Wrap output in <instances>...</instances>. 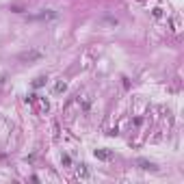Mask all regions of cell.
Here are the masks:
<instances>
[{
  "instance_id": "obj_1",
  "label": "cell",
  "mask_w": 184,
  "mask_h": 184,
  "mask_svg": "<svg viewBox=\"0 0 184 184\" xmlns=\"http://www.w3.org/2000/svg\"><path fill=\"white\" fill-rule=\"evenodd\" d=\"M20 59H22V61H37V59H41V52H39V50H31V52H26V54H22Z\"/></svg>"
},
{
  "instance_id": "obj_2",
  "label": "cell",
  "mask_w": 184,
  "mask_h": 184,
  "mask_svg": "<svg viewBox=\"0 0 184 184\" xmlns=\"http://www.w3.org/2000/svg\"><path fill=\"white\" fill-rule=\"evenodd\" d=\"M100 24H102V26H113V28H115V26H119V20H117V17H102Z\"/></svg>"
},
{
  "instance_id": "obj_3",
  "label": "cell",
  "mask_w": 184,
  "mask_h": 184,
  "mask_svg": "<svg viewBox=\"0 0 184 184\" xmlns=\"http://www.w3.org/2000/svg\"><path fill=\"white\" fill-rule=\"evenodd\" d=\"M78 178L89 180V178H91V169H89L87 165H80V167H78Z\"/></svg>"
},
{
  "instance_id": "obj_4",
  "label": "cell",
  "mask_w": 184,
  "mask_h": 184,
  "mask_svg": "<svg viewBox=\"0 0 184 184\" xmlns=\"http://www.w3.org/2000/svg\"><path fill=\"white\" fill-rule=\"evenodd\" d=\"M96 158H100V160H110L113 154H110V152H104V150H96Z\"/></svg>"
},
{
  "instance_id": "obj_5",
  "label": "cell",
  "mask_w": 184,
  "mask_h": 184,
  "mask_svg": "<svg viewBox=\"0 0 184 184\" xmlns=\"http://www.w3.org/2000/svg\"><path fill=\"white\" fill-rule=\"evenodd\" d=\"M139 167L145 169V171H156V165L154 163H147V160H139Z\"/></svg>"
},
{
  "instance_id": "obj_6",
  "label": "cell",
  "mask_w": 184,
  "mask_h": 184,
  "mask_svg": "<svg viewBox=\"0 0 184 184\" xmlns=\"http://www.w3.org/2000/svg\"><path fill=\"white\" fill-rule=\"evenodd\" d=\"M61 91H65V82H56V87H54V93H61Z\"/></svg>"
},
{
  "instance_id": "obj_7",
  "label": "cell",
  "mask_w": 184,
  "mask_h": 184,
  "mask_svg": "<svg viewBox=\"0 0 184 184\" xmlns=\"http://www.w3.org/2000/svg\"><path fill=\"white\" fill-rule=\"evenodd\" d=\"M43 80H45V78H37V80H35V87H41V85H43Z\"/></svg>"
}]
</instances>
